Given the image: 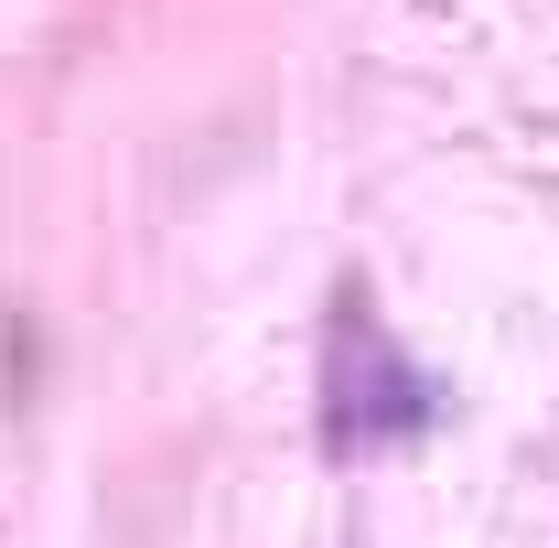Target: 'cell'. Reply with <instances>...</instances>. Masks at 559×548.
<instances>
[{"label":"cell","instance_id":"cell-1","mask_svg":"<svg viewBox=\"0 0 559 548\" xmlns=\"http://www.w3.org/2000/svg\"><path fill=\"white\" fill-rule=\"evenodd\" d=\"M430 409H441V388L388 344V323H377L366 301H345V312H334V344H323V441L355 463V452L419 441Z\"/></svg>","mask_w":559,"mask_h":548}]
</instances>
